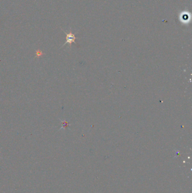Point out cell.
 Returning <instances> with one entry per match:
<instances>
[{
  "label": "cell",
  "instance_id": "277c9868",
  "mask_svg": "<svg viewBox=\"0 0 192 193\" xmlns=\"http://www.w3.org/2000/svg\"><path fill=\"white\" fill-rule=\"evenodd\" d=\"M36 58H40V57L42 56L44 54L43 53V52H42L41 50H37L36 51Z\"/></svg>",
  "mask_w": 192,
  "mask_h": 193
},
{
  "label": "cell",
  "instance_id": "7a4b0ae2",
  "mask_svg": "<svg viewBox=\"0 0 192 193\" xmlns=\"http://www.w3.org/2000/svg\"><path fill=\"white\" fill-rule=\"evenodd\" d=\"M180 19L183 23H187V22H188L189 20H190V16H189V13L185 12H183V13L181 14Z\"/></svg>",
  "mask_w": 192,
  "mask_h": 193
},
{
  "label": "cell",
  "instance_id": "6da1fadb",
  "mask_svg": "<svg viewBox=\"0 0 192 193\" xmlns=\"http://www.w3.org/2000/svg\"><path fill=\"white\" fill-rule=\"evenodd\" d=\"M63 32H64V33L66 34V42H65V43L64 44V45H63V46L65 45H66L67 44H68L70 46H71V45L73 43V42H74V43L76 44V42H75V40L77 38L75 37V35L72 33V32H71V31H70V32L69 33H67L65 32L64 31H63Z\"/></svg>",
  "mask_w": 192,
  "mask_h": 193
},
{
  "label": "cell",
  "instance_id": "3957f363",
  "mask_svg": "<svg viewBox=\"0 0 192 193\" xmlns=\"http://www.w3.org/2000/svg\"><path fill=\"white\" fill-rule=\"evenodd\" d=\"M61 121L62 122V127H61V128H60V129H66V128L68 126V125H69V124L68 123V122H67L66 121H62V120H61Z\"/></svg>",
  "mask_w": 192,
  "mask_h": 193
}]
</instances>
